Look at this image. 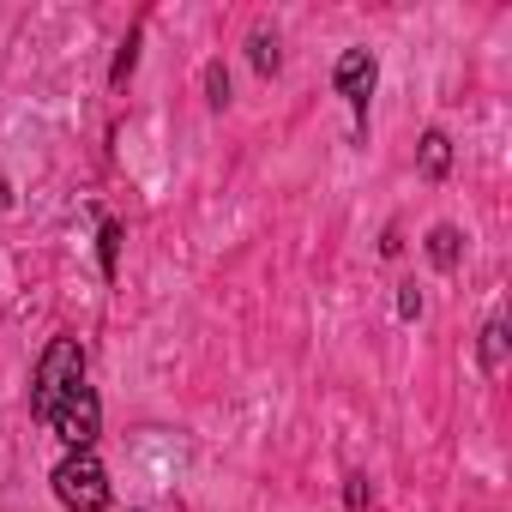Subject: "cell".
Listing matches in <instances>:
<instances>
[{"mask_svg": "<svg viewBox=\"0 0 512 512\" xmlns=\"http://www.w3.org/2000/svg\"><path fill=\"white\" fill-rule=\"evenodd\" d=\"M205 91H211V103H217V109L229 103V79H223V67H211V73H205Z\"/></svg>", "mask_w": 512, "mask_h": 512, "instance_id": "cell-11", "label": "cell"}, {"mask_svg": "<svg viewBox=\"0 0 512 512\" xmlns=\"http://www.w3.org/2000/svg\"><path fill=\"white\" fill-rule=\"evenodd\" d=\"M428 260H434L440 272H452V266H458V229H452V223L428 229Z\"/></svg>", "mask_w": 512, "mask_h": 512, "instance_id": "cell-6", "label": "cell"}, {"mask_svg": "<svg viewBox=\"0 0 512 512\" xmlns=\"http://www.w3.org/2000/svg\"><path fill=\"white\" fill-rule=\"evenodd\" d=\"M133 61H139V37H127V43H121V55H115V73H109V79H115V85H127Z\"/></svg>", "mask_w": 512, "mask_h": 512, "instance_id": "cell-9", "label": "cell"}, {"mask_svg": "<svg viewBox=\"0 0 512 512\" xmlns=\"http://www.w3.org/2000/svg\"><path fill=\"white\" fill-rule=\"evenodd\" d=\"M253 67H260V73H278V37H272V31H253Z\"/></svg>", "mask_w": 512, "mask_h": 512, "instance_id": "cell-8", "label": "cell"}, {"mask_svg": "<svg viewBox=\"0 0 512 512\" xmlns=\"http://www.w3.org/2000/svg\"><path fill=\"white\" fill-rule=\"evenodd\" d=\"M446 169H452V139L446 133H422V175L440 181Z\"/></svg>", "mask_w": 512, "mask_h": 512, "instance_id": "cell-5", "label": "cell"}, {"mask_svg": "<svg viewBox=\"0 0 512 512\" xmlns=\"http://www.w3.org/2000/svg\"><path fill=\"white\" fill-rule=\"evenodd\" d=\"M55 500L67 512H103L109 506V470H103V458L91 446L85 452H67L55 464Z\"/></svg>", "mask_w": 512, "mask_h": 512, "instance_id": "cell-2", "label": "cell"}, {"mask_svg": "<svg viewBox=\"0 0 512 512\" xmlns=\"http://www.w3.org/2000/svg\"><path fill=\"white\" fill-rule=\"evenodd\" d=\"M398 314H404V320H416V314H422V296H416V290H404V296H398Z\"/></svg>", "mask_w": 512, "mask_h": 512, "instance_id": "cell-12", "label": "cell"}, {"mask_svg": "<svg viewBox=\"0 0 512 512\" xmlns=\"http://www.w3.org/2000/svg\"><path fill=\"white\" fill-rule=\"evenodd\" d=\"M338 97L344 103H356V109H368V91H374V79H380V67H374V55L368 49H344L338 55Z\"/></svg>", "mask_w": 512, "mask_h": 512, "instance_id": "cell-4", "label": "cell"}, {"mask_svg": "<svg viewBox=\"0 0 512 512\" xmlns=\"http://www.w3.org/2000/svg\"><path fill=\"white\" fill-rule=\"evenodd\" d=\"M103 272H115V253H121V223H103Z\"/></svg>", "mask_w": 512, "mask_h": 512, "instance_id": "cell-10", "label": "cell"}, {"mask_svg": "<svg viewBox=\"0 0 512 512\" xmlns=\"http://www.w3.org/2000/svg\"><path fill=\"white\" fill-rule=\"evenodd\" d=\"M500 362H506V326H500V320H488V326H482V368H488V374H500Z\"/></svg>", "mask_w": 512, "mask_h": 512, "instance_id": "cell-7", "label": "cell"}, {"mask_svg": "<svg viewBox=\"0 0 512 512\" xmlns=\"http://www.w3.org/2000/svg\"><path fill=\"white\" fill-rule=\"evenodd\" d=\"M344 500H350V506H362V500H368V482H362V476H350V488H344Z\"/></svg>", "mask_w": 512, "mask_h": 512, "instance_id": "cell-13", "label": "cell"}, {"mask_svg": "<svg viewBox=\"0 0 512 512\" xmlns=\"http://www.w3.org/2000/svg\"><path fill=\"white\" fill-rule=\"evenodd\" d=\"M85 380V350H79V338H55L49 350H43V362H37V386H31V410L49 422L55 416V404L73 392Z\"/></svg>", "mask_w": 512, "mask_h": 512, "instance_id": "cell-1", "label": "cell"}, {"mask_svg": "<svg viewBox=\"0 0 512 512\" xmlns=\"http://www.w3.org/2000/svg\"><path fill=\"white\" fill-rule=\"evenodd\" d=\"M97 422H103V404H97V392H91L85 380H79V386L55 404V416H49V428H55L73 452H85V446L97 440Z\"/></svg>", "mask_w": 512, "mask_h": 512, "instance_id": "cell-3", "label": "cell"}]
</instances>
